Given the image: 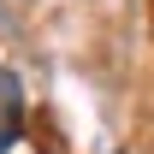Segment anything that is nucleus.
I'll list each match as a JSON object with an SVG mask.
<instances>
[]
</instances>
